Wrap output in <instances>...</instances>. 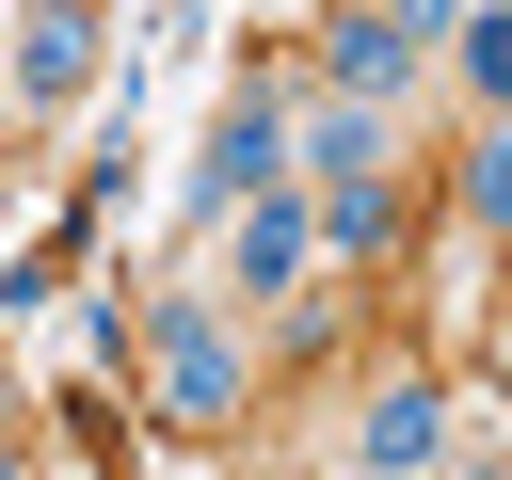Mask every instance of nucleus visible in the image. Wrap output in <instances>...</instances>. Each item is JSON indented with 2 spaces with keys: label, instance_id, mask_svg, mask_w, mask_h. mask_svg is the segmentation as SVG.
<instances>
[{
  "label": "nucleus",
  "instance_id": "2",
  "mask_svg": "<svg viewBox=\"0 0 512 480\" xmlns=\"http://www.w3.org/2000/svg\"><path fill=\"white\" fill-rule=\"evenodd\" d=\"M272 176H288V96H272V80H240V96H224V128H208V160H192V192H208V208H240V192H272Z\"/></svg>",
  "mask_w": 512,
  "mask_h": 480
},
{
  "label": "nucleus",
  "instance_id": "5",
  "mask_svg": "<svg viewBox=\"0 0 512 480\" xmlns=\"http://www.w3.org/2000/svg\"><path fill=\"white\" fill-rule=\"evenodd\" d=\"M432 416H448V400H432V384H384V400H368V416H352V448H368V464H432V448H448V432H432Z\"/></svg>",
  "mask_w": 512,
  "mask_h": 480
},
{
  "label": "nucleus",
  "instance_id": "1",
  "mask_svg": "<svg viewBox=\"0 0 512 480\" xmlns=\"http://www.w3.org/2000/svg\"><path fill=\"white\" fill-rule=\"evenodd\" d=\"M448 16H464V0H352V16H336V80H352V96H400Z\"/></svg>",
  "mask_w": 512,
  "mask_h": 480
},
{
  "label": "nucleus",
  "instance_id": "3",
  "mask_svg": "<svg viewBox=\"0 0 512 480\" xmlns=\"http://www.w3.org/2000/svg\"><path fill=\"white\" fill-rule=\"evenodd\" d=\"M160 416H192V432H208V416H240V352H224V320H208L192 288L160 304Z\"/></svg>",
  "mask_w": 512,
  "mask_h": 480
},
{
  "label": "nucleus",
  "instance_id": "4",
  "mask_svg": "<svg viewBox=\"0 0 512 480\" xmlns=\"http://www.w3.org/2000/svg\"><path fill=\"white\" fill-rule=\"evenodd\" d=\"M80 80H96V16H80V0H48V16H32V48H16V96H80Z\"/></svg>",
  "mask_w": 512,
  "mask_h": 480
},
{
  "label": "nucleus",
  "instance_id": "6",
  "mask_svg": "<svg viewBox=\"0 0 512 480\" xmlns=\"http://www.w3.org/2000/svg\"><path fill=\"white\" fill-rule=\"evenodd\" d=\"M464 208L512 224V96H496V128H480V160H464Z\"/></svg>",
  "mask_w": 512,
  "mask_h": 480
},
{
  "label": "nucleus",
  "instance_id": "7",
  "mask_svg": "<svg viewBox=\"0 0 512 480\" xmlns=\"http://www.w3.org/2000/svg\"><path fill=\"white\" fill-rule=\"evenodd\" d=\"M464 64H480V96H512V0H496V16H464Z\"/></svg>",
  "mask_w": 512,
  "mask_h": 480
}]
</instances>
